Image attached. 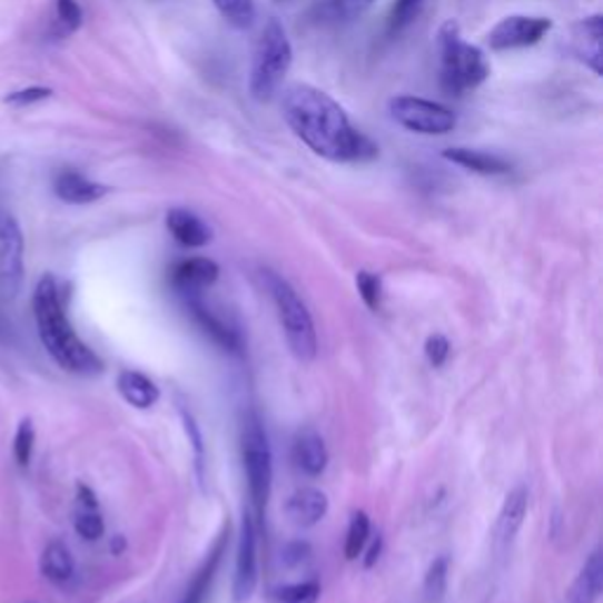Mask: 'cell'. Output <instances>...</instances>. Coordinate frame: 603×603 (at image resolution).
<instances>
[{
	"mask_svg": "<svg viewBox=\"0 0 603 603\" xmlns=\"http://www.w3.org/2000/svg\"><path fill=\"white\" fill-rule=\"evenodd\" d=\"M219 278V267L208 257H191L172 269V286L185 297H196Z\"/></svg>",
	"mask_w": 603,
	"mask_h": 603,
	"instance_id": "obj_12",
	"label": "cell"
},
{
	"mask_svg": "<svg viewBox=\"0 0 603 603\" xmlns=\"http://www.w3.org/2000/svg\"><path fill=\"white\" fill-rule=\"evenodd\" d=\"M227 545H229V526L225 528L223 535L217 537L215 547L208 552V556L204 558V564H200L196 575L191 577L189 587H187V592H185V596L179 603H206V599H208V594L212 590L217 569H219V564H223V556L227 552Z\"/></svg>",
	"mask_w": 603,
	"mask_h": 603,
	"instance_id": "obj_13",
	"label": "cell"
},
{
	"mask_svg": "<svg viewBox=\"0 0 603 603\" xmlns=\"http://www.w3.org/2000/svg\"><path fill=\"white\" fill-rule=\"evenodd\" d=\"M240 457H244V469L248 478V493L257 516L263 518L271 497V481H274V457L269 436L263 425V419L255 411L244 415L240 425Z\"/></svg>",
	"mask_w": 603,
	"mask_h": 603,
	"instance_id": "obj_5",
	"label": "cell"
},
{
	"mask_svg": "<svg viewBox=\"0 0 603 603\" xmlns=\"http://www.w3.org/2000/svg\"><path fill=\"white\" fill-rule=\"evenodd\" d=\"M422 3H425V0H396V6L392 10V29L394 31L404 29Z\"/></svg>",
	"mask_w": 603,
	"mask_h": 603,
	"instance_id": "obj_35",
	"label": "cell"
},
{
	"mask_svg": "<svg viewBox=\"0 0 603 603\" xmlns=\"http://www.w3.org/2000/svg\"><path fill=\"white\" fill-rule=\"evenodd\" d=\"M31 305L38 337L59 368L86 377L99 375L105 370L102 358H99L73 330L67 316L62 290H59V284L52 274L40 276L33 288Z\"/></svg>",
	"mask_w": 603,
	"mask_h": 603,
	"instance_id": "obj_2",
	"label": "cell"
},
{
	"mask_svg": "<svg viewBox=\"0 0 603 603\" xmlns=\"http://www.w3.org/2000/svg\"><path fill=\"white\" fill-rule=\"evenodd\" d=\"M448 566H451L448 556L434 558V564L429 566V571L425 575V585H422V592H425V601L427 603H441V601L446 599Z\"/></svg>",
	"mask_w": 603,
	"mask_h": 603,
	"instance_id": "obj_26",
	"label": "cell"
},
{
	"mask_svg": "<svg viewBox=\"0 0 603 603\" xmlns=\"http://www.w3.org/2000/svg\"><path fill=\"white\" fill-rule=\"evenodd\" d=\"M187 299H189V312H191L196 324L200 326V330H204L215 342V345H219V347L231 352V354H238L240 347H244V342H240L238 330H234L229 324H225L223 318L215 316L204 305V302H198V295L196 297H187Z\"/></svg>",
	"mask_w": 603,
	"mask_h": 603,
	"instance_id": "obj_16",
	"label": "cell"
},
{
	"mask_svg": "<svg viewBox=\"0 0 603 603\" xmlns=\"http://www.w3.org/2000/svg\"><path fill=\"white\" fill-rule=\"evenodd\" d=\"M441 50V88L451 97L476 90L491 76L486 55L459 36L455 22H446L438 31Z\"/></svg>",
	"mask_w": 603,
	"mask_h": 603,
	"instance_id": "obj_3",
	"label": "cell"
},
{
	"mask_svg": "<svg viewBox=\"0 0 603 603\" xmlns=\"http://www.w3.org/2000/svg\"><path fill=\"white\" fill-rule=\"evenodd\" d=\"M40 573H43L55 585H67V582L76 575V561L71 550L62 540H55L43 550L40 556Z\"/></svg>",
	"mask_w": 603,
	"mask_h": 603,
	"instance_id": "obj_23",
	"label": "cell"
},
{
	"mask_svg": "<svg viewBox=\"0 0 603 603\" xmlns=\"http://www.w3.org/2000/svg\"><path fill=\"white\" fill-rule=\"evenodd\" d=\"M24 280V236L10 212H0V295L17 297Z\"/></svg>",
	"mask_w": 603,
	"mask_h": 603,
	"instance_id": "obj_8",
	"label": "cell"
},
{
	"mask_svg": "<svg viewBox=\"0 0 603 603\" xmlns=\"http://www.w3.org/2000/svg\"><path fill=\"white\" fill-rule=\"evenodd\" d=\"M265 288L276 307V316L280 320V328L286 333L288 347L299 360H312L318 352L314 318L307 309L305 302L297 295V290L288 284L284 276L274 271H263Z\"/></svg>",
	"mask_w": 603,
	"mask_h": 603,
	"instance_id": "obj_4",
	"label": "cell"
},
{
	"mask_svg": "<svg viewBox=\"0 0 603 603\" xmlns=\"http://www.w3.org/2000/svg\"><path fill=\"white\" fill-rule=\"evenodd\" d=\"M212 6L236 29H248L255 19V0H212Z\"/></svg>",
	"mask_w": 603,
	"mask_h": 603,
	"instance_id": "obj_28",
	"label": "cell"
},
{
	"mask_svg": "<svg viewBox=\"0 0 603 603\" xmlns=\"http://www.w3.org/2000/svg\"><path fill=\"white\" fill-rule=\"evenodd\" d=\"M286 516L295 526H316L328 514V495L318 488H299L286 500Z\"/></svg>",
	"mask_w": 603,
	"mask_h": 603,
	"instance_id": "obj_14",
	"label": "cell"
},
{
	"mask_svg": "<svg viewBox=\"0 0 603 603\" xmlns=\"http://www.w3.org/2000/svg\"><path fill=\"white\" fill-rule=\"evenodd\" d=\"M370 542V518L366 512H356L349 521L347 537H345V556L349 561H356L360 554L366 552Z\"/></svg>",
	"mask_w": 603,
	"mask_h": 603,
	"instance_id": "obj_25",
	"label": "cell"
},
{
	"mask_svg": "<svg viewBox=\"0 0 603 603\" xmlns=\"http://www.w3.org/2000/svg\"><path fill=\"white\" fill-rule=\"evenodd\" d=\"M274 596L278 603H316L320 596V585L316 580L295 582V585L278 587Z\"/></svg>",
	"mask_w": 603,
	"mask_h": 603,
	"instance_id": "obj_31",
	"label": "cell"
},
{
	"mask_svg": "<svg viewBox=\"0 0 603 603\" xmlns=\"http://www.w3.org/2000/svg\"><path fill=\"white\" fill-rule=\"evenodd\" d=\"M573 43L582 62H585L594 73H601V17L599 14L582 19L580 24H575Z\"/></svg>",
	"mask_w": 603,
	"mask_h": 603,
	"instance_id": "obj_21",
	"label": "cell"
},
{
	"mask_svg": "<svg viewBox=\"0 0 603 603\" xmlns=\"http://www.w3.org/2000/svg\"><path fill=\"white\" fill-rule=\"evenodd\" d=\"M116 387L126 404H130L137 411L154 408L160 398V389L156 387V382H151L145 373L137 370H120Z\"/></svg>",
	"mask_w": 603,
	"mask_h": 603,
	"instance_id": "obj_19",
	"label": "cell"
},
{
	"mask_svg": "<svg viewBox=\"0 0 603 603\" xmlns=\"http://www.w3.org/2000/svg\"><path fill=\"white\" fill-rule=\"evenodd\" d=\"M166 225L168 231L175 236L179 246L185 248H204L210 244V227L200 219L198 215L185 210V208H175L166 215Z\"/></svg>",
	"mask_w": 603,
	"mask_h": 603,
	"instance_id": "obj_17",
	"label": "cell"
},
{
	"mask_svg": "<svg viewBox=\"0 0 603 603\" xmlns=\"http://www.w3.org/2000/svg\"><path fill=\"white\" fill-rule=\"evenodd\" d=\"M309 552V547L307 545H299V542H297V545H290L288 550H286V561H288V564H299V561L302 558H305V554Z\"/></svg>",
	"mask_w": 603,
	"mask_h": 603,
	"instance_id": "obj_37",
	"label": "cell"
},
{
	"mask_svg": "<svg viewBox=\"0 0 603 603\" xmlns=\"http://www.w3.org/2000/svg\"><path fill=\"white\" fill-rule=\"evenodd\" d=\"M57 19L67 33L78 31L83 24V10H80L78 0H57Z\"/></svg>",
	"mask_w": 603,
	"mask_h": 603,
	"instance_id": "obj_32",
	"label": "cell"
},
{
	"mask_svg": "<svg viewBox=\"0 0 603 603\" xmlns=\"http://www.w3.org/2000/svg\"><path fill=\"white\" fill-rule=\"evenodd\" d=\"M284 118L314 154L335 164H360L377 156V147L352 126L345 109L314 86L295 83L284 92Z\"/></svg>",
	"mask_w": 603,
	"mask_h": 603,
	"instance_id": "obj_1",
	"label": "cell"
},
{
	"mask_svg": "<svg viewBox=\"0 0 603 603\" xmlns=\"http://www.w3.org/2000/svg\"><path fill=\"white\" fill-rule=\"evenodd\" d=\"M375 0H326L324 8H320V14H324L328 22H354L356 17L364 14Z\"/></svg>",
	"mask_w": 603,
	"mask_h": 603,
	"instance_id": "obj_27",
	"label": "cell"
},
{
	"mask_svg": "<svg viewBox=\"0 0 603 603\" xmlns=\"http://www.w3.org/2000/svg\"><path fill=\"white\" fill-rule=\"evenodd\" d=\"M356 288L360 293V299L370 312L382 309V299H385V288H382V278L373 271H358Z\"/></svg>",
	"mask_w": 603,
	"mask_h": 603,
	"instance_id": "obj_30",
	"label": "cell"
},
{
	"mask_svg": "<svg viewBox=\"0 0 603 603\" xmlns=\"http://www.w3.org/2000/svg\"><path fill=\"white\" fill-rule=\"evenodd\" d=\"M52 95L50 88H24V90H17V92H10L6 97V105H12V107H29V105H36V102H43V99H48Z\"/></svg>",
	"mask_w": 603,
	"mask_h": 603,
	"instance_id": "obj_34",
	"label": "cell"
},
{
	"mask_svg": "<svg viewBox=\"0 0 603 603\" xmlns=\"http://www.w3.org/2000/svg\"><path fill=\"white\" fill-rule=\"evenodd\" d=\"M425 354H427V360L434 366V368H441L448 360L451 356V342L444 337V335H432L427 339V345H425Z\"/></svg>",
	"mask_w": 603,
	"mask_h": 603,
	"instance_id": "obj_33",
	"label": "cell"
},
{
	"mask_svg": "<svg viewBox=\"0 0 603 603\" xmlns=\"http://www.w3.org/2000/svg\"><path fill=\"white\" fill-rule=\"evenodd\" d=\"M293 462L295 467L307 476H320L328 467V448L320 434L314 429L299 432L293 441Z\"/></svg>",
	"mask_w": 603,
	"mask_h": 603,
	"instance_id": "obj_15",
	"label": "cell"
},
{
	"mask_svg": "<svg viewBox=\"0 0 603 603\" xmlns=\"http://www.w3.org/2000/svg\"><path fill=\"white\" fill-rule=\"evenodd\" d=\"M552 29V19L547 17H528V14H512L500 19V22L488 33V46L495 52L502 50H518L535 46Z\"/></svg>",
	"mask_w": 603,
	"mask_h": 603,
	"instance_id": "obj_9",
	"label": "cell"
},
{
	"mask_svg": "<svg viewBox=\"0 0 603 603\" xmlns=\"http://www.w3.org/2000/svg\"><path fill=\"white\" fill-rule=\"evenodd\" d=\"M389 111L398 126L417 135H448L457 126V118L448 107L413 95L394 97Z\"/></svg>",
	"mask_w": 603,
	"mask_h": 603,
	"instance_id": "obj_7",
	"label": "cell"
},
{
	"mask_svg": "<svg viewBox=\"0 0 603 603\" xmlns=\"http://www.w3.org/2000/svg\"><path fill=\"white\" fill-rule=\"evenodd\" d=\"M293 65V46L286 29L278 19H269L263 33L257 38L250 67V92L255 99H269L284 78L288 76Z\"/></svg>",
	"mask_w": 603,
	"mask_h": 603,
	"instance_id": "obj_6",
	"label": "cell"
},
{
	"mask_svg": "<svg viewBox=\"0 0 603 603\" xmlns=\"http://www.w3.org/2000/svg\"><path fill=\"white\" fill-rule=\"evenodd\" d=\"M257 587V528L255 518L244 514L238 535L236 552V575H234V601L246 603L255 594Z\"/></svg>",
	"mask_w": 603,
	"mask_h": 603,
	"instance_id": "obj_10",
	"label": "cell"
},
{
	"mask_svg": "<svg viewBox=\"0 0 603 603\" xmlns=\"http://www.w3.org/2000/svg\"><path fill=\"white\" fill-rule=\"evenodd\" d=\"M526 510H528V491L526 486H516L507 497L505 505L500 510L497 516V540L500 542H512L516 537V533L524 526L526 518Z\"/></svg>",
	"mask_w": 603,
	"mask_h": 603,
	"instance_id": "obj_20",
	"label": "cell"
},
{
	"mask_svg": "<svg viewBox=\"0 0 603 603\" xmlns=\"http://www.w3.org/2000/svg\"><path fill=\"white\" fill-rule=\"evenodd\" d=\"M33 448H36V427L31 417H24L19 422V427L14 432V444H12V453L19 467H27L31 457H33Z\"/></svg>",
	"mask_w": 603,
	"mask_h": 603,
	"instance_id": "obj_29",
	"label": "cell"
},
{
	"mask_svg": "<svg viewBox=\"0 0 603 603\" xmlns=\"http://www.w3.org/2000/svg\"><path fill=\"white\" fill-rule=\"evenodd\" d=\"M379 554H382V537L377 535L373 542H370V547L366 552V558H364V566L366 569H373L377 561H379Z\"/></svg>",
	"mask_w": 603,
	"mask_h": 603,
	"instance_id": "obj_36",
	"label": "cell"
},
{
	"mask_svg": "<svg viewBox=\"0 0 603 603\" xmlns=\"http://www.w3.org/2000/svg\"><path fill=\"white\" fill-rule=\"evenodd\" d=\"M52 189H55V196L69 206H88L109 194V187L92 182V179H88L86 175H80L78 170H71V168L59 170L55 175Z\"/></svg>",
	"mask_w": 603,
	"mask_h": 603,
	"instance_id": "obj_11",
	"label": "cell"
},
{
	"mask_svg": "<svg viewBox=\"0 0 603 603\" xmlns=\"http://www.w3.org/2000/svg\"><path fill=\"white\" fill-rule=\"evenodd\" d=\"M603 590V561L601 552H594L569 592V603H594Z\"/></svg>",
	"mask_w": 603,
	"mask_h": 603,
	"instance_id": "obj_24",
	"label": "cell"
},
{
	"mask_svg": "<svg viewBox=\"0 0 603 603\" xmlns=\"http://www.w3.org/2000/svg\"><path fill=\"white\" fill-rule=\"evenodd\" d=\"M444 158L453 160L455 166L465 168L469 172H476V175H507L510 168H512L505 158H500L495 154L476 151V149H462V147L446 149Z\"/></svg>",
	"mask_w": 603,
	"mask_h": 603,
	"instance_id": "obj_22",
	"label": "cell"
},
{
	"mask_svg": "<svg viewBox=\"0 0 603 603\" xmlns=\"http://www.w3.org/2000/svg\"><path fill=\"white\" fill-rule=\"evenodd\" d=\"M73 528L76 533L88 540V542H97L99 537L105 535L107 526L105 518L99 514V502L97 495L86 486L80 484L76 491V518H73Z\"/></svg>",
	"mask_w": 603,
	"mask_h": 603,
	"instance_id": "obj_18",
	"label": "cell"
}]
</instances>
